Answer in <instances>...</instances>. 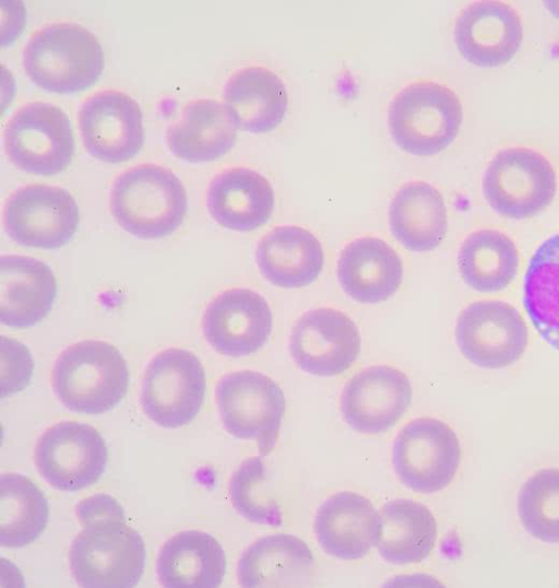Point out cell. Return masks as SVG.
I'll return each mask as SVG.
<instances>
[{
	"mask_svg": "<svg viewBox=\"0 0 559 588\" xmlns=\"http://www.w3.org/2000/svg\"><path fill=\"white\" fill-rule=\"evenodd\" d=\"M23 64L31 81L55 94H74L99 79L105 57L96 36L78 23H53L29 38Z\"/></svg>",
	"mask_w": 559,
	"mask_h": 588,
	"instance_id": "6da1fadb",
	"label": "cell"
},
{
	"mask_svg": "<svg viewBox=\"0 0 559 588\" xmlns=\"http://www.w3.org/2000/svg\"><path fill=\"white\" fill-rule=\"evenodd\" d=\"M110 208L127 233L142 239H158L181 225L188 199L181 180L171 170L142 164L116 179Z\"/></svg>",
	"mask_w": 559,
	"mask_h": 588,
	"instance_id": "7a4b0ae2",
	"label": "cell"
},
{
	"mask_svg": "<svg viewBox=\"0 0 559 588\" xmlns=\"http://www.w3.org/2000/svg\"><path fill=\"white\" fill-rule=\"evenodd\" d=\"M52 387L69 410L103 414L114 409L128 391L127 362L120 351L106 341H80L57 358Z\"/></svg>",
	"mask_w": 559,
	"mask_h": 588,
	"instance_id": "3957f363",
	"label": "cell"
},
{
	"mask_svg": "<svg viewBox=\"0 0 559 588\" xmlns=\"http://www.w3.org/2000/svg\"><path fill=\"white\" fill-rule=\"evenodd\" d=\"M463 119L457 95L448 86L419 81L402 89L392 99L388 124L391 137L403 151L431 156L455 139Z\"/></svg>",
	"mask_w": 559,
	"mask_h": 588,
	"instance_id": "277c9868",
	"label": "cell"
},
{
	"mask_svg": "<svg viewBox=\"0 0 559 588\" xmlns=\"http://www.w3.org/2000/svg\"><path fill=\"white\" fill-rule=\"evenodd\" d=\"M72 541L70 567L82 587L130 588L140 581L145 565V544L126 518L83 526Z\"/></svg>",
	"mask_w": 559,
	"mask_h": 588,
	"instance_id": "5b68a950",
	"label": "cell"
},
{
	"mask_svg": "<svg viewBox=\"0 0 559 588\" xmlns=\"http://www.w3.org/2000/svg\"><path fill=\"white\" fill-rule=\"evenodd\" d=\"M555 169L542 153L522 146L499 151L486 168L483 192L499 215L513 220L534 216L554 200Z\"/></svg>",
	"mask_w": 559,
	"mask_h": 588,
	"instance_id": "8992f818",
	"label": "cell"
},
{
	"mask_svg": "<svg viewBox=\"0 0 559 588\" xmlns=\"http://www.w3.org/2000/svg\"><path fill=\"white\" fill-rule=\"evenodd\" d=\"M226 431L241 439L255 440L262 455L274 448L285 412V396L269 376L253 371L225 375L215 390Z\"/></svg>",
	"mask_w": 559,
	"mask_h": 588,
	"instance_id": "52a82bcc",
	"label": "cell"
},
{
	"mask_svg": "<svg viewBox=\"0 0 559 588\" xmlns=\"http://www.w3.org/2000/svg\"><path fill=\"white\" fill-rule=\"evenodd\" d=\"M4 141L11 163L34 175L59 174L74 155L71 121L50 103L35 102L17 110L7 125Z\"/></svg>",
	"mask_w": 559,
	"mask_h": 588,
	"instance_id": "ba28073f",
	"label": "cell"
},
{
	"mask_svg": "<svg viewBox=\"0 0 559 588\" xmlns=\"http://www.w3.org/2000/svg\"><path fill=\"white\" fill-rule=\"evenodd\" d=\"M204 397V368L192 352L168 349L146 367L140 401L155 424L165 428L188 424L199 413Z\"/></svg>",
	"mask_w": 559,
	"mask_h": 588,
	"instance_id": "9c48e42d",
	"label": "cell"
},
{
	"mask_svg": "<svg viewBox=\"0 0 559 588\" xmlns=\"http://www.w3.org/2000/svg\"><path fill=\"white\" fill-rule=\"evenodd\" d=\"M392 462L405 486L419 493H435L447 487L456 474L461 462L460 440L441 420L415 419L397 434Z\"/></svg>",
	"mask_w": 559,
	"mask_h": 588,
	"instance_id": "30bf717a",
	"label": "cell"
},
{
	"mask_svg": "<svg viewBox=\"0 0 559 588\" xmlns=\"http://www.w3.org/2000/svg\"><path fill=\"white\" fill-rule=\"evenodd\" d=\"M108 449L96 428L74 421L49 427L38 439L35 463L55 489L75 492L95 484L106 470Z\"/></svg>",
	"mask_w": 559,
	"mask_h": 588,
	"instance_id": "8fae6325",
	"label": "cell"
},
{
	"mask_svg": "<svg viewBox=\"0 0 559 588\" xmlns=\"http://www.w3.org/2000/svg\"><path fill=\"white\" fill-rule=\"evenodd\" d=\"M456 344L472 364L497 369L514 364L528 344V329L521 314L509 303L478 301L460 314Z\"/></svg>",
	"mask_w": 559,
	"mask_h": 588,
	"instance_id": "7c38bea8",
	"label": "cell"
},
{
	"mask_svg": "<svg viewBox=\"0 0 559 588\" xmlns=\"http://www.w3.org/2000/svg\"><path fill=\"white\" fill-rule=\"evenodd\" d=\"M80 222L79 205L64 188L33 185L16 190L4 209V226L19 245L45 250L59 249L74 236Z\"/></svg>",
	"mask_w": 559,
	"mask_h": 588,
	"instance_id": "4fadbf2b",
	"label": "cell"
},
{
	"mask_svg": "<svg viewBox=\"0 0 559 588\" xmlns=\"http://www.w3.org/2000/svg\"><path fill=\"white\" fill-rule=\"evenodd\" d=\"M354 320L341 310L320 307L305 313L290 334L289 351L304 372L321 377L344 373L360 353Z\"/></svg>",
	"mask_w": 559,
	"mask_h": 588,
	"instance_id": "5bb4252c",
	"label": "cell"
},
{
	"mask_svg": "<svg viewBox=\"0 0 559 588\" xmlns=\"http://www.w3.org/2000/svg\"><path fill=\"white\" fill-rule=\"evenodd\" d=\"M86 151L95 158L118 164L134 157L144 143L142 110L120 91H103L87 98L79 114Z\"/></svg>",
	"mask_w": 559,
	"mask_h": 588,
	"instance_id": "9a60e30c",
	"label": "cell"
},
{
	"mask_svg": "<svg viewBox=\"0 0 559 588\" xmlns=\"http://www.w3.org/2000/svg\"><path fill=\"white\" fill-rule=\"evenodd\" d=\"M412 386L406 375L388 365L365 368L344 387L341 411L345 422L362 434L392 428L407 411Z\"/></svg>",
	"mask_w": 559,
	"mask_h": 588,
	"instance_id": "2e32d148",
	"label": "cell"
},
{
	"mask_svg": "<svg viewBox=\"0 0 559 588\" xmlns=\"http://www.w3.org/2000/svg\"><path fill=\"white\" fill-rule=\"evenodd\" d=\"M272 332V313L265 298L250 289L217 295L203 316V333L218 353L240 357L255 353Z\"/></svg>",
	"mask_w": 559,
	"mask_h": 588,
	"instance_id": "e0dca14e",
	"label": "cell"
},
{
	"mask_svg": "<svg viewBox=\"0 0 559 588\" xmlns=\"http://www.w3.org/2000/svg\"><path fill=\"white\" fill-rule=\"evenodd\" d=\"M523 39L518 12L500 1H480L467 7L456 20L455 45L465 60L480 68L509 62Z\"/></svg>",
	"mask_w": 559,
	"mask_h": 588,
	"instance_id": "ac0fdd59",
	"label": "cell"
},
{
	"mask_svg": "<svg viewBox=\"0 0 559 588\" xmlns=\"http://www.w3.org/2000/svg\"><path fill=\"white\" fill-rule=\"evenodd\" d=\"M313 529L326 554L352 561L366 556L378 544L381 519L367 497L345 491L319 507Z\"/></svg>",
	"mask_w": 559,
	"mask_h": 588,
	"instance_id": "d6986e66",
	"label": "cell"
},
{
	"mask_svg": "<svg viewBox=\"0 0 559 588\" xmlns=\"http://www.w3.org/2000/svg\"><path fill=\"white\" fill-rule=\"evenodd\" d=\"M57 296L52 270L43 261L25 256L0 259V319L22 329L43 320Z\"/></svg>",
	"mask_w": 559,
	"mask_h": 588,
	"instance_id": "ffe728a7",
	"label": "cell"
},
{
	"mask_svg": "<svg viewBox=\"0 0 559 588\" xmlns=\"http://www.w3.org/2000/svg\"><path fill=\"white\" fill-rule=\"evenodd\" d=\"M403 264L383 239L365 236L348 243L337 262V279L350 298L362 304L386 301L400 287Z\"/></svg>",
	"mask_w": 559,
	"mask_h": 588,
	"instance_id": "44dd1931",
	"label": "cell"
},
{
	"mask_svg": "<svg viewBox=\"0 0 559 588\" xmlns=\"http://www.w3.org/2000/svg\"><path fill=\"white\" fill-rule=\"evenodd\" d=\"M206 204L210 214L221 226L237 232L254 231L272 215L273 187L257 170L229 168L212 179Z\"/></svg>",
	"mask_w": 559,
	"mask_h": 588,
	"instance_id": "7402d4cb",
	"label": "cell"
},
{
	"mask_svg": "<svg viewBox=\"0 0 559 588\" xmlns=\"http://www.w3.org/2000/svg\"><path fill=\"white\" fill-rule=\"evenodd\" d=\"M314 560L306 542L287 533L262 537L241 555L237 574L248 588L302 587L310 583Z\"/></svg>",
	"mask_w": 559,
	"mask_h": 588,
	"instance_id": "603a6c76",
	"label": "cell"
},
{
	"mask_svg": "<svg viewBox=\"0 0 559 588\" xmlns=\"http://www.w3.org/2000/svg\"><path fill=\"white\" fill-rule=\"evenodd\" d=\"M224 105L237 128L264 133L284 120L288 107L287 90L276 73L251 66L229 78L224 90Z\"/></svg>",
	"mask_w": 559,
	"mask_h": 588,
	"instance_id": "cb8c5ba5",
	"label": "cell"
},
{
	"mask_svg": "<svg viewBox=\"0 0 559 588\" xmlns=\"http://www.w3.org/2000/svg\"><path fill=\"white\" fill-rule=\"evenodd\" d=\"M255 257L263 277L285 289L312 283L324 262L319 239L308 230L295 225L271 230L260 239Z\"/></svg>",
	"mask_w": 559,
	"mask_h": 588,
	"instance_id": "d4e9b609",
	"label": "cell"
},
{
	"mask_svg": "<svg viewBox=\"0 0 559 588\" xmlns=\"http://www.w3.org/2000/svg\"><path fill=\"white\" fill-rule=\"evenodd\" d=\"M226 555L210 533L188 530L170 538L159 550L157 575L168 588H216L226 573Z\"/></svg>",
	"mask_w": 559,
	"mask_h": 588,
	"instance_id": "484cf974",
	"label": "cell"
},
{
	"mask_svg": "<svg viewBox=\"0 0 559 588\" xmlns=\"http://www.w3.org/2000/svg\"><path fill=\"white\" fill-rule=\"evenodd\" d=\"M237 127L224 104L195 99L182 109L179 121L167 132L173 154L189 163H205L226 154L235 144Z\"/></svg>",
	"mask_w": 559,
	"mask_h": 588,
	"instance_id": "4316f807",
	"label": "cell"
},
{
	"mask_svg": "<svg viewBox=\"0 0 559 588\" xmlns=\"http://www.w3.org/2000/svg\"><path fill=\"white\" fill-rule=\"evenodd\" d=\"M389 223L392 235L404 248L414 252L435 249L448 231L442 195L424 181L403 185L391 201Z\"/></svg>",
	"mask_w": 559,
	"mask_h": 588,
	"instance_id": "83f0119b",
	"label": "cell"
},
{
	"mask_svg": "<svg viewBox=\"0 0 559 588\" xmlns=\"http://www.w3.org/2000/svg\"><path fill=\"white\" fill-rule=\"evenodd\" d=\"M381 531L378 551L381 557L395 565H407L426 560L437 540V522L432 513L421 503L395 499L380 511Z\"/></svg>",
	"mask_w": 559,
	"mask_h": 588,
	"instance_id": "f1b7e54d",
	"label": "cell"
},
{
	"mask_svg": "<svg viewBox=\"0 0 559 588\" xmlns=\"http://www.w3.org/2000/svg\"><path fill=\"white\" fill-rule=\"evenodd\" d=\"M519 264L515 244L497 230H479L469 234L457 255L462 279L480 293L504 290L516 277Z\"/></svg>",
	"mask_w": 559,
	"mask_h": 588,
	"instance_id": "f546056e",
	"label": "cell"
},
{
	"mask_svg": "<svg viewBox=\"0 0 559 588\" xmlns=\"http://www.w3.org/2000/svg\"><path fill=\"white\" fill-rule=\"evenodd\" d=\"M523 304L534 328L559 351V233L532 256L523 285Z\"/></svg>",
	"mask_w": 559,
	"mask_h": 588,
	"instance_id": "4dcf8cb0",
	"label": "cell"
},
{
	"mask_svg": "<svg viewBox=\"0 0 559 588\" xmlns=\"http://www.w3.org/2000/svg\"><path fill=\"white\" fill-rule=\"evenodd\" d=\"M49 507L44 492L27 477L5 473L0 478V544L23 548L46 528Z\"/></svg>",
	"mask_w": 559,
	"mask_h": 588,
	"instance_id": "1f68e13d",
	"label": "cell"
},
{
	"mask_svg": "<svg viewBox=\"0 0 559 588\" xmlns=\"http://www.w3.org/2000/svg\"><path fill=\"white\" fill-rule=\"evenodd\" d=\"M518 514L526 532L545 543H559V468L535 472L522 485Z\"/></svg>",
	"mask_w": 559,
	"mask_h": 588,
	"instance_id": "d6a6232c",
	"label": "cell"
},
{
	"mask_svg": "<svg viewBox=\"0 0 559 588\" xmlns=\"http://www.w3.org/2000/svg\"><path fill=\"white\" fill-rule=\"evenodd\" d=\"M265 466L261 457L246 460L233 474L229 493L235 509L249 521L282 524L277 503L265 491Z\"/></svg>",
	"mask_w": 559,
	"mask_h": 588,
	"instance_id": "836d02e7",
	"label": "cell"
},
{
	"mask_svg": "<svg viewBox=\"0 0 559 588\" xmlns=\"http://www.w3.org/2000/svg\"><path fill=\"white\" fill-rule=\"evenodd\" d=\"M1 398L23 390L33 376L34 363L23 343L7 337L0 339Z\"/></svg>",
	"mask_w": 559,
	"mask_h": 588,
	"instance_id": "e575fe53",
	"label": "cell"
},
{
	"mask_svg": "<svg viewBox=\"0 0 559 588\" xmlns=\"http://www.w3.org/2000/svg\"><path fill=\"white\" fill-rule=\"evenodd\" d=\"M76 514L83 526L105 519L126 518L122 506L108 494L84 498L79 503Z\"/></svg>",
	"mask_w": 559,
	"mask_h": 588,
	"instance_id": "d590c367",
	"label": "cell"
},
{
	"mask_svg": "<svg viewBox=\"0 0 559 588\" xmlns=\"http://www.w3.org/2000/svg\"><path fill=\"white\" fill-rule=\"evenodd\" d=\"M545 4L550 14L559 20V1H546Z\"/></svg>",
	"mask_w": 559,
	"mask_h": 588,
	"instance_id": "8d00e7d4",
	"label": "cell"
}]
</instances>
